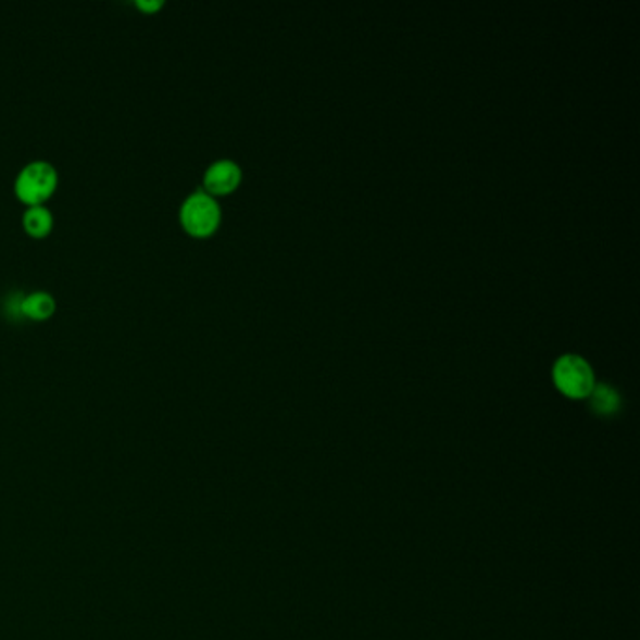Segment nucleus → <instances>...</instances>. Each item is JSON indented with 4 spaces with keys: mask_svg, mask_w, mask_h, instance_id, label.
Segmentation results:
<instances>
[{
    "mask_svg": "<svg viewBox=\"0 0 640 640\" xmlns=\"http://www.w3.org/2000/svg\"><path fill=\"white\" fill-rule=\"evenodd\" d=\"M552 379L557 391L573 400L590 397L595 387V372L582 355L565 353L552 366Z\"/></svg>",
    "mask_w": 640,
    "mask_h": 640,
    "instance_id": "f257e3e1",
    "label": "nucleus"
},
{
    "mask_svg": "<svg viewBox=\"0 0 640 640\" xmlns=\"http://www.w3.org/2000/svg\"><path fill=\"white\" fill-rule=\"evenodd\" d=\"M179 221L180 226L193 237H209L221 226V203L205 190H196L183 201Z\"/></svg>",
    "mask_w": 640,
    "mask_h": 640,
    "instance_id": "f03ea898",
    "label": "nucleus"
},
{
    "mask_svg": "<svg viewBox=\"0 0 640 640\" xmlns=\"http://www.w3.org/2000/svg\"><path fill=\"white\" fill-rule=\"evenodd\" d=\"M59 185L55 165L48 160H33L21 167L15 177V196L27 205H40L51 198Z\"/></svg>",
    "mask_w": 640,
    "mask_h": 640,
    "instance_id": "7ed1b4c3",
    "label": "nucleus"
},
{
    "mask_svg": "<svg viewBox=\"0 0 640 640\" xmlns=\"http://www.w3.org/2000/svg\"><path fill=\"white\" fill-rule=\"evenodd\" d=\"M241 165L229 159H221L213 162L203 173V186L205 192L211 196H226L234 192L241 185Z\"/></svg>",
    "mask_w": 640,
    "mask_h": 640,
    "instance_id": "20e7f679",
    "label": "nucleus"
},
{
    "mask_svg": "<svg viewBox=\"0 0 640 640\" xmlns=\"http://www.w3.org/2000/svg\"><path fill=\"white\" fill-rule=\"evenodd\" d=\"M57 309L55 297L46 289H36L27 296L21 297L20 310L28 319H48Z\"/></svg>",
    "mask_w": 640,
    "mask_h": 640,
    "instance_id": "39448f33",
    "label": "nucleus"
},
{
    "mask_svg": "<svg viewBox=\"0 0 640 640\" xmlns=\"http://www.w3.org/2000/svg\"><path fill=\"white\" fill-rule=\"evenodd\" d=\"M588 400H590V410L599 417H613L622 407L619 392L608 384H595Z\"/></svg>",
    "mask_w": 640,
    "mask_h": 640,
    "instance_id": "423d86ee",
    "label": "nucleus"
},
{
    "mask_svg": "<svg viewBox=\"0 0 640 640\" xmlns=\"http://www.w3.org/2000/svg\"><path fill=\"white\" fill-rule=\"evenodd\" d=\"M53 224H55V216L43 203L28 205L27 211L23 213V226L33 237H46L53 229Z\"/></svg>",
    "mask_w": 640,
    "mask_h": 640,
    "instance_id": "0eeeda50",
    "label": "nucleus"
},
{
    "mask_svg": "<svg viewBox=\"0 0 640 640\" xmlns=\"http://www.w3.org/2000/svg\"><path fill=\"white\" fill-rule=\"evenodd\" d=\"M136 7L143 12H159L160 8L164 7V0H136Z\"/></svg>",
    "mask_w": 640,
    "mask_h": 640,
    "instance_id": "6e6552de",
    "label": "nucleus"
}]
</instances>
